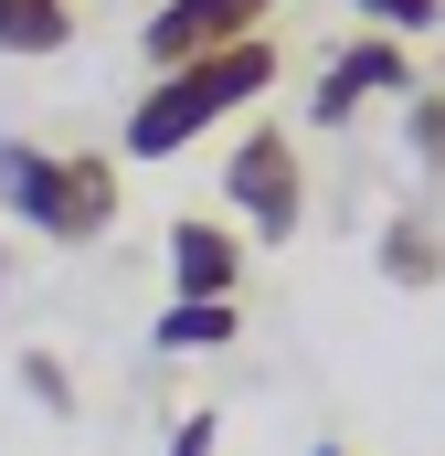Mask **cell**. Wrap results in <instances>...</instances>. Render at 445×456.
Returning a JSON list of instances; mask_svg holds the SVG:
<instances>
[{
    "label": "cell",
    "instance_id": "7",
    "mask_svg": "<svg viewBox=\"0 0 445 456\" xmlns=\"http://www.w3.org/2000/svg\"><path fill=\"white\" fill-rule=\"evenodd\" d=\"M149 340L170 350V361H181V350H233L244 340V297H170Z\"/></svg>",
    "mask_w": 445,
    "mask_h": 456
},
{
    "label": "cell",
    "instance_id": "8",
    "mask_svg": "<svg viewBox=\"0 0 445 456\" xmlns=\"http://www.w3.org/2000/svg\"><path fill=\"white\" fill-rule=\"evenodd\" d=\"M371 255H382V287H435V276H445V233L414 224V213H392Z\"/></svg>",
    "mask_w": 445,
    "mask_h": 456
},
{
    "label": "cell",
    "instance_id": "11",
    "mask_svg": "<svg viewBox=\"0 0 445 456\" xmlns=\"http://www.w3.org/2000/svg\"><path fill=\"white\" fill-rule=\"evenodd\" d=\"M403 138H414L425 170H445V86H414V96H403Z\"/></svg>",
    "mask_w": 445,
    "mask_h": 456
},
{
    "label": "cell",
    "instance_id": "9",
    "mask_svg": "<svg viewBox=\"0 0 445 456\" xmlns=\"http://www.w3.org/2000/svg\"><path fill=\"white\" fill-rule=\"evenodd\" d=\"M53 159H64V149H32V138H0V213H11V224H43V191H53Z\"/></svg>",
    "mask_w": 445,
    "mask_h": 456
},
{
    "label": "cell",
    "instance_id": "14",
    "mask_svg": "<svg viewBox=\"0 0 445 456\" xmlns=\"http://www.w3.org/2000/svg\"><path fill=\"white\" fill-rule=\"evenodd\" d=\"M222 446V414L213 403H202V414H181V425H170V456H213Z\"/></svg>",
    "mask_w": 445,
    "mask_h": 456
},
{
    "label": "cell",
    "instance_id": "15",
    "mask_svg": "<svg viewBox=\"0 0 445 456\" xmlns=\"http://www.w3.org/2000/svg\"><path fill=\"white\" fill-rule=\"evenodd\" d=\"M319 456H350V446H319Z\"/></svg>",
    "mask_w": 445,
    "mask_h": 456
},
{
    "label": "cell",
    "instance_id": "1",
    "mask_svg": "<svg viewBox=\"0 0 445 456\" xmlns=\"http://www.w3.org/2000/svg\"><path fill=\"white\" fill-rule=\"evenodd\" d=\"M265 86H276V32H244V43H222V53H191V64L149 75V96L127 107V159H181L202 127L244 117Z\"/></svg>",
    "mask_w": 445,
    "mask_h": 456
},
{
    "label": "cell",
    "instance_id": "6",
    "mask_svg": "<svg viewBox=\"0 0 445 456\" xmlns=\"http://www.w3.org/2000/svg\"><path fill=\"white\" fill-rule=\"evenodd\" d=\"M170 297H244V233L213 213L170 224Z\"/></svg>",
    "mask_w": 445,
    "mask_h": 456
},
{
    "label": "cell",
    "instance_id": "13",
    "mask_svg": "<svg viewBox=\"0 0 445 456\" xmlns=\"http://www.w3.org/2000/svg\"><path fill=\"white\" fill-rule=\"evenodd\" d=\"M21 382H32V403H43V414H75V382H64V361H53V350H21Z\"/></svg>",
    "mask_w": 445,
    "mask_h": 456
},
{
    "label": "cell",
    "instance_id": "5",
    "mask_svg": "<svg viewBox=\"0 0 445 456\" xmlns=\"http://www.w3.org/2000/svg\"><path fill=\"white\" fill-rule=\"evenodd\" d=\"M107 224H117V159H107V149H64L32 233H43V244H96Z\"/></svg>",
    "mask_w": 445,
    "mask_h": 456
},
{
    "label": "cell",
    "instance_id": "12",
    "mask_svg": "<svg viewBox=\"0 0 445 456\" xmlns=\"http://www.w3.org/2000/svg\"><path fill=\"white\" fill-rule=\"evenodd\" d=\"M350 11H360L371 32H435L445 21V0H350Z\"/></svg>",
    "mask_w": 445,
    "mask_h": 456
},
{
    "label": "cell",
    "instance_id": "2",
    "mask_svg": "<svg viewBox=\"0 0 445 456\" xmlns=\"http://www.w3.org/2000/svg\"><path fill=\"white\" fill-rule=\"evenodd\" d=\"M222 202H244V233H255V244H287V233L308 224V159H297V138H287L276 117H255V127L233 138Z\"/></svg>",
    "mask_w": 445,
    "mask_h": 456
},
{
    "label": "cell",
    "instance_id": "10",
    "mask_svg": "<svg viewBox=\"0 0 445 456\" xmlns=\"http://www.w3.org/2000/svg\"><path fill=\"white\" fill-rule=\"evenodd\" d=\"M75 43V0H0V53H64Z\"/></svg>",
    "mask_w": 445,
    "mask_h": 456
},
{
    "label": "cell",
    "instance_id": "4",
    "mask_svg": "<svg viewBox=\"0 0 445 456\" xmlns=\"http://www.w3.org/2000/svg\"><path fill=\"white\" fill-rule=\"evenodd\" d=\"M371 96H414V53H403L392 32H360V43L339 53L329 75H319V96H308V117H319V127H350V117L371 107Z\"/></svg>",
    "mask_w": 445,
    "mask_h": 456
},
{
    "label": "cell",
    "instance_id": "3",
    "mask_svg": "<svg viewBox=\"0 0 445 456\" xmlns=\"http://www.w3.org/2000/svg\"><path fill=\"white\" fill-rule=\"evenodd\" d=\"M265 21H276V0H159L149 32H138V53H149V75H170V64L222 53V43H244V32H265Z\"/></svg>",
    "mask_w": 445,
    "mask_h": 456
}]
</instances>
